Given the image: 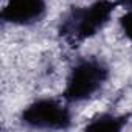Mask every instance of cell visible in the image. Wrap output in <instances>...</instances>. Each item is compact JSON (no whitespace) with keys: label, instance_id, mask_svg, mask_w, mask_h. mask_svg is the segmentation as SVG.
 I'll list each match as a JSON object with an SVG mask.
<instances>
[{"label":"cell","instance_id":"cell-1","mask_svg":"<svg viewBox=\"0 0 132 132\" xmlns=\"http://www.w3.org/2000/svg\"><path fill=\"white\" fill-rule=\"evenodd\" d=\"M118 3L112 0H95L89 6L72 8L59 25V34L72 45L93 37L109 22Z\"/></svg>","mask_w":132,"mask_h":132},{"label":"cell","instance_id":"cell-2","mask_svg":"<svg viewBox=\"0 0 132 132\" xmlns=\"http://www.w3.org/2000/svg\"><path fill=\"white\" fill-rule=\"evenodd\" d=\"M109 67L100 59L86 57L78 61L67 78L64 100L67 103H79L92 98L107 81Z\"/></svg>","mask_w":132,"mask_h":132},{"label":"cell","instance_id":"cell-3","mask_svg":"<svg viewBox=\"0 0 132 132\" xmlns=\"http://www.w3.org/2000/svg\"><path fill=\"white\" fill-rule=\"evenodd\" d=\"M20 120L25 126L33 129H69L72 124V113L67 106L53 98H42L23 109Z\"/></svg>","mask_w":132,"mask_h":132},{"label":"cell","instance_id":"cell-4","mask_svg":"<svg viewBox=\"0 0 132 132\" xmlns=\"http://www.w3.org/2000/svg\"><path fill=\"white\" fill-rule=\"evenodd\" d=\"M47 13L45 0H8L2 10V20L13 25H33Z\"/></svg>","mask_w":132,"mask_h":132},{"label":"cell","instance_id":"cell-5","mask_svg":"<svg viewBox=\"0 0 132 132\" xmlns=\"http://www.w3.org/2000/svg\"><path fill=\"white\" fill-rule=\"evenodd\" d=\"M127 117H117L112 113H101L86 126V130H109V132H118L126 124Z\"/></svg>","mask_w":132,"mask_h":132},{"label":"cell","instance_id":"cell-6","mask_svg":"<svg viewBox=\"0 0 132 132\" xmlns=\"http://www.w3.org/2000/svg\"><path fill=\"white\" fill-rule=\"evenodd\" d=\"M120 27H121L124 36H126L129 40H132V10H129L124 16H121V19H120Z\"/></svg>","mask_w":132,"mask_h":132},{"label":"cell","instance_id":"cell-7","mask_svg":"<svg viewBox=\"0 0 132 132\" xmlns=\"http://www.w3.org/2000/svg\"><path fill=\"white\" fill-rule=\"evenodd\" d=\"M115 2H117L118 5H123V6L132 10V0H115Z\"/></svg>","mask_w":132,"mask_h":132}]
</instances>
